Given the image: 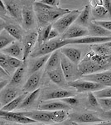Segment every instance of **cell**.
Wrapping results in <instances>:
<instances>
[{"instance_id": "cell-1", "label": "cell", "mask_w": 111, "mask_h": 125, "mask_svg": "<svg viewBox=\"0 0 111 125\" xmlns=\"http://www.w3.org/2000/svg\"><path fill=\"white\" fill-rule=\"evenodd\" d=\"M65 41L60 39V37L55 39L48 40L45 43H42L41 45H38L36 48H34L33 51L30 54V57L37 58L46 55V54H50L56 50L60 49L62 47H65Z\"/></svg>"}, {"instance_id": "cell-2", "label": "cell", "mask_w": 111, "mask_h": 125, "mask_svg": "<svg viewBox=\"0 0 111 125\" xmlns=\"http://www.w3.org/2000/svg\"><path fill=\"white\" fill-rule=\"evenodd\" d=\"M60 68L63 72L66 83L78 80L79 78H81L82 77L81 73L78 70L77 65L70 62L62 53L61 58H60Z\"/></svg>"}, {"instance_id": "cell-3", "label": "cell", "mask_w": 111, "mask_h": 125, "mask_svg": "<svg viewBox=\"0 0 111 125\" xmlns=\"http://www.w3.org/2000/svg\"><path fill=\"white\" fill-rule=\"evenodd\" d=\"M21 26L24 31L27 32L37 29V19L33 5H23Z\"/></svg>"}, {"instance_id": "cell-4", "label": "cell", "mask_w": 111, "mask_h": 125, "mask_svg": "<svg viewBox=\"0 0 111 125\" xmlns=\"http://www.w3.org/2000/svg\"><path fill=\"white\" fill-rule=\"evenodd\" d=\"M80 13V11L78 9L70 10L68 13L63 15L58 20H56L55 23H52V28L55 29L60 33V36L70 25H72L75 23Z\"/></svg>"}, {"instance_id": "cell-5", "label": "cell", "mask_w": 111, "mask_h": 125, "mask_svg": "<svg viewBox=\"0 0 111 125\" xmlns=\"http://www.w3.org/2000/svg\"><path fill=\"white\" fill-rule=\"evenodd\" d=\"M77 67H78V70L80 71L82 76L94 73H97V72H103L106 70L105 68L100 65L98 62L94 61L89 55V53L84 58H82L80 60V62L78 63Z\"/></svg>"}, {"instance_id": "cell-6", "label": "cell", "mask_w": 111, "mask_h": 125, "mask_svg": "<svg viewBox=\"0 0 111 125\" xmlns=\"http://www.w3.org/2000/svg\"><path fill=\"white\" fill-rule=\"evenodd\" d=\"M37 43V30L29 31L24 33L23 39L21 41L23 47V61L26 62L27 58L30 56L32 52L35 48L36 44Z\"/></svg>"}, {"instance_id": "cell-7", "label": "cell", "mask_w": 111, "mask_h": 125, "mask_svg": "<svg viewBox=\"0 0 111 125\" xmlns=\"http://www.w3.org/2000/svg\"><path fill=\"white\" fill-rule=\"evenodd\" d=\"M67 85L74 88L78 93H94L105 88V86L102 84L87 81L85 79H78L71 82H67Z\"/></svg>"}, {"instance_id": "cell-8", "label": "cell", "mask_w": 111, "mask_h": 125, "mask_svg": "<svg viewBox=\"0 0 111 125\" xmlns=\"http://www.w3.org/2000/svg\"><path fill=\"white\" fill-rule=\"evenodd\" d=\"M3 2L8 12V16L21 24L22 10H23V4L21 1L20 0H3Z\"/></svg>"}, {"instance_id": "cell-9", "label": "cell", "mask_w": 111, "mask_h": 125, "mask_svg": "<svg viewBox=\"0 0 111 125\" xmlns=\"http://www.w3.org/2000/svg\"><path fill=\"white\" fill-rule=\"evenodd\" d=\"M4 30L13 38L14 40L21 42L24 34V30L22 28L21 24L9 16L4 19Z\"/></svg>"}, {"instance_id": "cell-10", "label": "cell", "mask_w": 111, "mask_h": 125, "mask_svg": "<svg viewBox=\"0 0 111 125\" xmlns=\"http://www.w3.org/2000/svg\"><path fill=\"white\" fill-rule=\"evenodd\" d=\"M88 35L89 33L87 28L82 27V26H80L74 23L60 36V39L61 40H67L79 39V38L85 37Z\"/></svg>"}, {"instance_id": "cell-11", "label": "cell", "mask_w": 111, "mask_h": 125, "mask_svg": "<svg viewBox=\"0 0 111 125\" xmlns=\"http://www.w3.org/2000/svg\"><path fill=\"white\" fill-rule=\"evenodd\" d=\"M70 121L76 124H94L102 121V118L90 112L88 113H72L68 114Z\"/></svg>"}, {"instance_id": "cell-12", "label": "cell", "mask_w": 111, "mask_h": 125, "mask_svg": "<svg viewBox=\"0 0 111 125\" xmlns=\"http://www.w3.org/2000/svg\"><path fill=\"white\" fill-rule=\"evenodd\" d=\"M0 118L9 121V122L20 124H33L37 123L36 121L31 119L27 117L19 114L18 112H7V111H3L2 109H0Z\"/></svg>"}, {"instance_id": "cell-13", "label": "cell", "mask_w": 111, "mask_h": 125, "mask_svg": "<svg viewBox=\"0 0 111 125\" xmlns=\"http://www.w3.org/2000/svg\"><path fill=\"white\" fill-rule=\"evenodd\" d=\"M66 45L68 44H89V45H93V44L98 43H104L107 42L111 41V37H92V36H85V37L79 38V39H67L64 40Z\"/></svg>"}, {"instance_id": "cell-14", "label": "cell", "mask_w": 111, "mask_h": 125, "mask_svg": "<svg viewBox=\"0 0 111 125\" xmlns=\"http://www.w3.org/2000/svg\"><path fill=\"white\" fill-rule=\"evenodd\" d=\"M19 114L27 118H31L36 122H42V123H49L51 121V113L49 111H27V112H18Z\"/></svg>"}, {"instance_id": "cell-15", "label": "cell", "mask_w": 111, "mask_h": 125, "mask_svg": "<svg viewBox=\"0 0 111 125\" xmlns=\"http://www.w3.org/2000/svg\"><path fill=\"white\" fill-rule=\"evenodd\" d=\"M38 109L42 111H49V112L56 110H68L70 109V106L62 101L47 100V101H42L38 106Z\"/></svg>"}, {"instance_id": "cell-16", "label": "cell", "mask_w": 111, "mask_h": 125, "mask_svg": "<svg viewBox=\"0 0 111 125\" xmlns=\"http://www.w3.org/2000/svg\"><path fill=\"white\" fill-rule=\"evenodd\" d=\"M2 53L8 56H11L13 58H17L18 59L23 60V47H22L21 42L14 40L9 46H7L3 49L1 50Z\"/></svg>"}, {"instance_id": "cell-17", "label": "cell", "mask_w": 111, "mask_h": 125, "mask_svg": "<svg viewBox=\"0 0 111 125\" xmlns=\"http://www.w3.org/2000/svg\"><path fill=\"white\" fill-rule=\"evenodd\" d=\"M18 96V89L16 87L6 86L0 92V104L3 106L6 105Z\"/></svg>"}, {"instance_id": "cell-18", "label": "cell", "mask_w": 111, "mask_h": 125, "mask_svg": "<svg viewBox=\"0 0 111 125\" xmlns=\"http://www.w3.org/2000/svg\"><path fill=\"white\" fill-rule=\"evenodd\" d=\"M42 75V72L41 70L34 73L31 74L27 82L25 83V84L23 87V91L24 93H31L34 91V90L37 89L38 86H39L40 81H41Z\"/></svg>"}, {"instance_id": "cell-19", "label": "cell", "mask_w": 111, "mask_h": 125, "mask_svg": "<svg viewBox=\"0 0 111 125\" xmlns=\"http://www.w3.org/2000/svg\"><path fill=\"white\" fill-rule=\"evenodd\" d=\"M93 22V17L91 14V8L90 6L86 4L85 8L80 11V14L78 15L77 19L75 21V23L85 28H88L89 24Z\"/></svg>"}, {"instance_id": "cell-20", "label": "cell", "mask_w": 111, "mask_h": 125, "mask_svg": "<svg viewBox=\"0 0 111 125\" xmlns=\"http://www.w3.org/2000/svg\"><path fill=\"white\" fill-rule=\"evenodd\" d=\"M60 51L66 58H67L70 62H72L76 65H78V63L82 59L81 51L76 48L62 47L61 48H60Z\"/></svg>"}, {"instance_id": "cell-21", "label": "cell", "mask_w": 111, "mask_h": 125, "mask_svg": "<svg viewBox=\"0 0 111 125\" xmlns=\"http://www.w3.org/2000/svg\"><path fill=\"white\" fill-rule=\"evenodd\" d=\"M60 58H61V53L60 49L56 50L53 53H51L47 62H46L45 70L46 72L51 71L56 68H58L60 67Z\"/></svg>"}, {"instance_id": "cell-22", "label": "cell", "mask_w": 111, "mask_h": 125, "mask_svg": "<svg viewBox=\"0 0 111 125\" xmlns=\"http://www.w3.org/2000/svg\"><path fill=\"white\" fill-rule=\"evenodd\" d=\"M87 29L89 36H92V37H111L110 31L94 23V22H91L89 24Z\"/></svg>"}, {"instance_id": "cell-23", "label": "cell", "mask_w": 111, "mask_h": 125, "mask_svg": "<svg viewBox=\"0 0 111 125\" xmlns=\"http://www.w3.org/2000/svg\"><path fill=\"white\" fill-rule=\"evenodd\" d=\"M50 55H51V53L46 54V55H44V56H41V57L33 58V59L32 60L31 62H30L28 73H29L30 74H33L34 73L41 70L42 68L43 67V66L46 64V62H47Z\"/></svg>"}, {"instance_id": "cell-24", "label": "cell", "mask_w": 111, "mask_h": 125, "mask_svg": "<svg viewBox=\"0 0 111 125\" xmlns=\"http://www.w3.org/2000/svg\"><path fill=\"white\" fill-rule=\"evenodd\" d=\"M75 96V94L70 91L64 89H59V90H54L48 94H46L44 96V100L47 101V100H56V99H63L66 98H69V97Z\"/></svg>"}, {"instance_id": "cell-25", "label": "cell", "mask_w": 111, "mask_h": 125, "mask_svg": "<svg viewBox=\"0 0 111 125\" xmlns=\"http://www.w3.org/2000/svg\"><path fill=\"white\" fill-rule=\"evenodd\" d=\"M47 75L50 79H51L54 83L57 84V85L65 86L66 84H67V83L66 81V78L64 77L63 72H62L60 67L58 68H56V69H54V70H51V71H48Z\"/></svg>"}, {"instance_id": "cell-26", "label": "cell", "mask_w": 111, "mask_h": 125, "mask_svg": "<svg viewBox=\"0 0 111 125\" xmlns=\"http://www.w3.org/2000/svg\"><path fill=\"white\" fill-rule=\"evenodd\" d=\"M91 14L93 21L94 20H111V17L107 9L103 5L91 8Z\"/></svg>"}, {"instance_id": "cell-27", "label": "cell", "mask_w": 111, "mask_h": 125, "mask_svg": "<svg viewBox=\"0 0 111 125\" xmlns=\"http://www.w3.org/2000/svg\"><path fill=\"white\" fill-rule=\"evenodd\" d=\"M25 69H26V66H25V62H24L21 67L15 70L13 77L11 78V80L9 82V86L17 87L22 83L24 75H25Z\"/></svg>"}, {"instance_id": "cell-28", "label": "cell", "mask_w": 111, "mask_h": 125, "mask_svg": "<svg viewBox=\"0 0 111 125\" xmlns=\"http://www.w3.org/2000/svg\"><path fill=\"white\" fill-rule=\"evenodd\" d=\"M40 92L41 90L39 88L34 90V91L31 92L30 94H28L26 95V97L24 98V99L23 100V102L20 104V105L17 107V108H25L27 107L32 106L33 104L37 101V99L38 98V97L40 95Z\"/></svg>"}, {"instance_id": "cell-29", "label": "cell", "mask_w": 111, "mask_h": 125, "mask_svg": "<svg viewBox=\"0 0 111 125\" xmlns=\"http://www.w3.org/2000/svg\"><path fill=\"white\" fill-rule=\"evenodd\" d=\"M27 93H24L23 94H20L17 98H14L13 100L9 102V104H7L6 105L2 107L0 109H2L3 111H7V112H12V111H13L14 109L17 108V107L20 105V104H21L22 102H23V100L24 99L26 95H27Z\"/></svg>"}, {"instance_id": "cell-30", "label": "cell", "mask_w": 111, "mask_h": 125, "mask_svg": "<svg viewBox=\"0 0 111 125\" xmlns=\"http://www.w3.org/2000/svg\"><path fill=\"white\" fill-rule=\"evenodd\" d=\"M51 121L55 122L56 124H60L63 123L68 118V113L66 110H56L51 111Z\"/></svg>"}, {"instance_id": "cell-31", "label": "cell", "mask_w": 111, "mask_h": 125, "mask_svg": "<svg viewBox=\"0 0 111 125\" xmlns=\"http://www.w3.org/2000/svg\"><path fill=\"white\" fill-rule=\"evenodd\" d=\"M92 51L94 53L99 54L101 56H109L111 54V48L105 45V43H98L93 44L90 46Z\"/></svg>"}, {"instance_id": "cell-32", "label": "cell", "mask_w": 111, "mask_h": 125, "mask_svg": "<svg viewBox=\"0 0 111 125\" xmlns=\"http://www.w3.org/2000/svg\"><path fill=\"white\" fill-rule=\"evenodd\" d=\"M14 41V39L6 30L3 29L0 33V50L3 49Z\"/></svg>"}, {"instance_id": "cell-33", "label": "cell", "mask_w": 111, "mask_h": 125, "mask_svg": "<svg viewBox=\"0 0 111 125\" xmlns=\"http://www.w3.org/2000/svg\"><path fill=\"white\" fill-rule=\"evenodd\" d=\"M0 67L3 68V69H4L5 72L7 73L9 76L11 75L14 70H15L9 66V62H8V60H7V55H5V54L3 53L2 52H0Z\"/></svg>"}, {"instance_id": "cell-34", "label": "cell", "mask_w": 111, "mask_h": 125, "mask_svg": "<svg viewBox=\"0 0 111 125\" xmlns=\"http://www.w3.org/2000/svg\"><path fill=\"white\" fill-rule=\"evenodd\" d=\"M94 94L97 98H111V86L105 87L104 88L94 92Z\"/></svg>"}, {"instance_id": "cell-35", "label": "cell", "mask_w": 111, "mask_h": 125, "mask_svg": "<svg viewBox=\"0 0 111 125\" xmlns=\"http://www.w3.org/2000/svg\"><path fill=\"white\" fill-rule=\"evenodd\" d=\"M7 60H8V62H9L10 67H11L12 68H13V69H15V70L17 69V68L21 67L24 62H23L22 59H18V58H13V57L8 56V55H7Z\"/></svg>"}, {"instance_id": "cell-36", "label": "cell", "mask_w": 111, "mask_h": 125, "mask_svg": "<svg viewBox=\"0 0 111 125\" xmlns=\"http://www.w3.org/2000/svg\"><path fill=\"white\" fill-rule=\"evenodd\" d=\"M100 106L104 111H111V98H98Z\"/></svg>"}, {"instance_id": "cell-37", "label": "cell", "mask_w": 111, "mask_h": 125, "mask_svg": "<svg viewBox=\"0 0 111 125\" xmlns=\"http://www.w3.org/2000/svg\"><path fill=\"white\" fill-rule=\"evenodd\" d=\"M88 102L90 104V105L94 108H98L100 107V104H99V100L96 98V96L94 94V93H89L88 94Z\"/></svg>"}, {"instance_id": "cell-38", "label": "cell", "mask_w": 111, "mask_h": 125, "mask_svg": "<svg viewBox=\"0 0 111 125\" xmlns=\"http://www.w3.org/2000/svg\"><path fill=\"white\" fill-rule=\"evenodd\" d=\"M93 22L111 32V20H94Z\"/></svg>"}, {"instance_id": "cell-39", "label": "cell", "mask_w": 111, "mask_h": 125, "mask_svg": "<svg viewBox=\"0 0 111 125\" xmlns=\"http://www.w3.org/2000/svg\"><path fill=\"white\" fill-rule=\"evenodd\" d=\"M61 101L69 106H76V105H78V104H79V99L76 96L63 98V99H61Z\"/></svg>"}, {"instance_id": "cell-40", "label": "cell", "mask_w": 111, "mask_h": 125, "mask_svg": "<svg viewBox=\"0 0 111 125\" xmlns=\"http://www.w3.org/2000/svg\"><path fill=\"white\" fill-rule=\"evenodd\" d=\"M39 2L43 4L51 6L53 8H58L60 4V0H40Z\"/></svg>"}, {"instance_id": "cell-41", "label": "cell", "mask_w": 111, "mask_h": 125, "mask_svg": "<svg viewBox=\"0 0 111 125\" xmlns=\"http://www.w3.org/2000/svg\"><path fill=\"white\" fill-rule=\"evenodd\" d=\"M8 17V12L6 10L3 0H0V19L4 20Z\"/></svg>"}, {"instance_id": "cell-42", "label": "cell", "mask_w": 111, "mask_h": 125, "mask_svg": "<svg viewBox=\"0 0 111 125\" xmlns=\"http://www.w3.org/2000/svg\"><path fill=\"white\" fill-rule=\"evenodd\" d=\"M60 37V33H58L57 31L55 29H51L49 33V35H48V38H47V41L48 40H51V39H57V38Z\"/></svg>"}, {"instance_id": "cell-43", "label": "cell", "mask_w": 111, "mask_h": 125, "mask_svg": "<svg viewBox=\"0 0 111 125\" xmlns=\"http://www.w3.org/2000/svg\"><path fill=\"white\" fill-rule=\"evenodd\" d=\"M103 6L107 9L111 17V0H102Z\"/></svg>"}, {"instance_id": "cell-44", "label": "cell", "mask_w": 111, "mask_h": 125, "mask_svg": "<svg viewBox=\"0 0 111 125\" xmlns=\"http://www.w3.org/2000/svg\"><path fill=\"white\" fill-rule=\"evenodd\" d=\"M85 125H111V120H102L98 123H94V124H88Z\"/></svg>"}, {"instance_id": "cell-45", "label": "cell", "mask_w": 111, "mask_h": 125, "mask_svg": "<svg viewBox=\"0 0 111 125\" xmlns=\"http://www.w3.org/2000/svg\"><path fill=\"white\" fill-rule=\"evenodd\" d=\"M9 78V75L5 72L4 69L0 67V78H4V80H6V78Z\"/></svg>"}, {"instance_id": "cell-46", "label": "cell", "mask_w": 111, "mask_h": 125, "mask_svg": "<svg viewBox=\"0 0 111 125\" xmlns=\"http://www.w3.org/2000/svg\"><path fill=\"white\" fill-rule=\"evenodd\" d=\"M23 5H33V3L36 2V0H20Z\"/></svg>"}, {"instance_id": "cell-47", "label": "cell", "mask_w": 111, "mask_h": 125, "mask_svg": "<svg viewBox=\"0 0 111 125\" xmlns=\"http://www.w3.org/2000/svg\"><path fill=\"white\" fill-rule=\"evenodd\" d=\"M7 85H8L7 80H2V81H0V92H1L2 89H3V88H5Z\"/></svg>"}, {"instance_id": "cell-48", "label": "cell", "mask_w": 111, "mask_h": 125, "mask_svg": "<svg viewBox=\"0 0 111 125\" xmlns=\"http://www.w3.org/2000/svg\"><path fill=\"white\" fill-rule=\"evenodd\" d=\"M4 24H5V22L3 19H0V33L4 29Z\"/></svg>"}, {"instance_id": "cell-49", "label": "cell", "mask_w": 111, "mask_h": 125, "mask_svg": "<svg viewBox=\"0 0 111 125\" xmlns=\"http://www.w3.org/2000/svg\"><path fill=\"white\" fill-rule=\"evenodd\" d=\"M107 62L110 66H111V54L107 57Z\"/></svg>"}, {"instance_id": "cell-50", "label": "cell", "mask_w": 111, "mask_h": 125, "mask_svg": "<svg viewBox=\"0 0 111 125\" xmlns=\"http://www.w3.org/2000/svg\"><path fill=\"white\" fill-rule=\"evenodd\" d=\"M105 43V45H106V46H108L109 48H111V41L107 42V43Z\"/></svg>"}, {"instance_id": "cell-51", "label": "cell", "mask_w": 111, "mask_h": 125, "mask_svg": "<svg viewBox=\"0 0 111 125\" xmlns=\"http://www.w3.org/2000/svg\"><path fill=\"white\" fill-rule=\"evenodd\" d=\"M46 125H64V124H46Z\"/></svg>"}, {"instance_id": "cell-52", "label": "cell", "mask_w": 111, "mask_h": 125, "mask_svg": "<svg viewBox=\"0 0 111 125\" xmlns=\"http://www.w3.org/2000/svg\"><path fill=\"white\" fill-rule=\"evenodd\" d=\"M14 125H27V124H14Z\"/></svg>"}, {"instance_id": "cell-53", "label": "cell", "mask_w": 111, "mask_h": 125, "mask_svg": "<svg viewBox=\"0 0 111 125\" xmlns=\"http://www.w3.org/2000/svg\"><path fill=\"white\" fill-rule=\"evenodd\" d=\"M0 125H4V124L3 123H0Z\"/></svg>"}, {"instance_id": "cell-54", "label": "cell", "mask_w": 111, "mask_h": 125, "mask_svg": "<svg viewBox=\"0 0 111 125\" xmlns=\"http://www.w3.org/2000/svg\"><path fill=\"white\" fill-rule=\"evenodd\" d=\"M4 125H11V124H4Z\"/></svg>"}, {"instance_id": "cell-55", "label": "cell", "mask_w": 111, "mask_h": 125, "mask_svg": "<svg viewBox=\"0 0 111 125\" xmlns=\"http://www.w3.org/2000/svg\"><path fill=\"white\" fill-rule=\"evenodd\" d=\"M2 108V104H0V108Z\"/></svg>"}, {"instance_id": "cell-56", "label": "cell", "mask_w": 111, "mask_h": 125, "mask_svg": "<svg viewBox=\"0 0 111 125\" xmlns=\"http://www.w3.org/2000/svg\"><path fill=\"white\" fill-rule=\"evenodd\" d=\"M0 81H2V79H1V78H0Z\"/></svg>"}, {"instance_id": "cell-57", "label": "cell", "mask_w": 111, "mask_h": 125, "mask_svg": "<svg viewBox=\"0 0 111 125\" xmlns=\"http://www.w3.org/2000/svg\"><path fill=\"white\" fill-rule=\"evenodd\" d=\"M32 125H33V124H32Z\"/></svg>"}]
</instances>
